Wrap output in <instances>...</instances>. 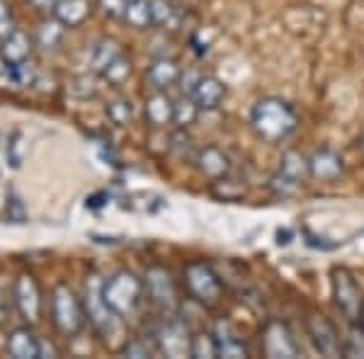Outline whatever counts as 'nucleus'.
Segmentation results:
<instances>
[{"instance_id":"nucleus-1","label":"nucleus","mask_w":364,"mask_h":359,"mask_svg":"<svg viewBox=\"0 0 364 359\" xmlns=\"http://www.w3.org/2000/svg\"><path fill=\"white\" fill-rule=\"evenodd\" d=\"M250 127L262 141L279 144L296 132L299 114L287 100L282 97H262L250 109Z\"/></svg>"},{"instance_id":"nucleus-2","label":"nucleus","mask_w":364,"mask_h":359,"mask_svg":"<svg viewBox=\"0 0 364 359\" xmlns=\"http://www.w3.org/2000/svg\"><path fill=\"white\" fill-rule=\"evenodd\" d=\"M146 296V284L129 269L114 272L102 284V299L117 316H132Z\"/></svg>"},{"instance_id":"nucleus-3","label":"nucleus","mask_w":364,"mask_h":359,"mask_svg":"<svg viewBox=\"0 0 364 359\" xmlns=\"http://www.w3.org/2000/svg\"><path fill=\"white\" fill-rule=\"evenodd\" d=\"M51 321H54L56 331L68 338H75L85 328V304L66 284H58L51 291Z\"/></svg>"},{"instance_id":"nucleus-4","label":"nucleus","mask_w":364,"mask_h":359,"mask_svg":"<svg viewBox=\"0 0 364 359\" xmlns=\"http://www.w3.org/2000/svg\"><path fill=\"white\" fill-rule=\"evenodd\" d=\"M333 301L338 311L348 318V323H360L362 309H364V294L357 284V277L345 267L333 269Z\"/></svg>"},{"instance_id":"nucleus-5","label":"nucleus","mask_w":364,"mask_h":359,"mask_svg":"<svg viewBox=\"0 0 364 359\" xmlns=\"http://www.w3.org/2000/svg\"><path fill=\"white\" fill-rule=\"evenodd\" d=\"M185 286L190 291V296L195 299L199 304H207V306H214L219 304L221 299V279L219 274L214 272L209 262L204 260H197V262H190L185 267Z\"/></svg>"},{"instance_id":"nucleus-6","label":"nucleus","mask_w":364,"mask_h":359,"mask_svg":"<svg viewBox=\"0 0 364 359\" xmlns=\"http://www.w3.org/2000/svg\"><path fill=\"white\" fill-rule=\"evenodd\" d=\"M85 316L87 321L92 323V328L97 331V335H102V338H107V335L114 333V318L117 314L112 309H109L107 304H105L102 299V284L97 282V277H92L90 284H85Z\"/></svg>"},{"instance_id":"nucleus-7","label":"nucleus","mask_w":364,"mask_h":359,"mask_svg":"<svg viewBox=\"0 0 364 359\" xmlns=\"http://www.w3.org/2000/svg\"><path fill=\"white\" fill-rule=\"evenodd\" d=\"M158 352L166 357H192V333L180 318H170L156 333Z\"/></svg>"},{"instance_id":"nucleus-8","label":"nucleus","mask_w":364,"mask_h":359,"mask_svg":"<svg viewBox=\"0 0 364 359\" xmlns=\"http://www.w3.org/2000/svg\"><path fill=\"white\" fill-rule=\"evenodd\" d=\"M13 304L27 323H37L42 316V291L32 274H20L13 282Z\"/></svg>"},{"instance_id":"nucleus-9","label":"nucleus","mask_w":364,"mask_h":359,"mask_svg":"<svg viewBox=\"0 0 364 359\" xmlns=\"http://www.w3.org/2000/svg\"><path fill=\"white\" fill-rule=\"evenodd\" d=\"M345 173V161L338 151L328 149H316L309 158V178L318 180V182H336L338 178H343Z\"/></svg>"},{"instance_id":"nucleus-10","label":"nucleus","mask_w":364,"mask_h":359,"mask_svg":"<svg viewBox=\"0 0 364 359\" xmlns=\"http://www.w3.org/2000/svg\"><path fill=\"white\" fill-rule=\"evenodd\" d=\"M306 328H309V335H311V340H314L316 350H318L323 357H340V355H343L340 335L336 331V326H333L326 316L314 314L309 318Z\"/></svg>"},{"instance_id":"nucleus-11","label":"nucleus","mask_w":364,"mask_h":359,"mask_svg":"<svg viewBox=\"0 0 364 359\" xmlns=\"http://www.w3.org/2000/svg\"><path fill=\"white\" fill-rule=\"evenodd\" d=\"M262 352L272 359L279 357H299V345L291 338L289 328L279 321L267 323L265 333H262Z\"/></svg>"},{"instance_id":"nucleus-12","label":"nucleus","mask_w":364,"mask_h":359,"mask_svg":"<svg viewBox=\"0 0 364 359\" xmlns=\"http://www.w3.org/2000/svg\"><path fill=\"white\" fill-rule=\"evenodd\" d=\"M195 166L199 170V175L211 182L231 175V158L219 146H204V149H199L195 156Z\"/></svg>"},{"instance_id":"nucleus-13","label":"nucleus","mask_w":364,"mask_h":359,"mask_svg":"<svg viewBox=\"0 0 364 359\" xmlns=\"http://www.w3.org/2000/svg\"><path fill=\"white\" fill-rule=\"evenodd\" d=\"M144 284H146V296L158 306H170L175 301V282L170 277L168 269L163 267H151L144 274Z\"/></svg>"},{"instance_id":"nucleus-14","label":"nucleus","mask_w":364,"mask_h":359,"mask_svg":"<svg viewBox=\"0 0 364 359\" xmlns=\"http://www.w3.org/2000/svg\"><path fill=\"white\" fill-rule=\"evenodd\" d=\"M192 97L197 100V105L202 112H214L221 107V102H224L226 85L221 83L216 75H199L195 90H192Z\"/></svg>"},{"instance_id":"nucleus-15","label":"nucleus","mask_w":364,"mask_h":359,"mask_svg":"<svg viewBox=\"0 0 364 359\" xmlns=\"http://www.w3.org/2000/svg\"><path fill=\"white\" fill-rule=\"evenodd\" d=\"M146 80H149V85L154 87V90L166 92L168 87L178 85L182 80V68L175 58H166V56L156 58L149 66V70H146Z\"/></svg>"},{"instance_id":"nucleus-16","label":"nucleus","mask_w":364,"mask_h":359,"mask_svg":"<svg viewBox=\"0 0 364 359\" xmlns=\"http://www.w3.org/2000/svg\"><path fill=\"white\" fill-rule=\"evenodd\" d=\"M8 355L15 359H39L42 357V340L29 328H15L8 338Z\"/></svg>"},{"instance_id":"nucleus-17","label":"nucleus","mask_w":364,"mask_h":359,"mask_svg":"<svg viewBox=\"0 0 364 359\" xmlns=\"http://www.w3.org/2000/svg\"><path fill=\"white\" fill-rule=\"evenodd\" d=\"M92 13V0H58V5L54 8V15L63 27L73 29L80 27Z\"/></svg>"},{"instance_id":"nucleus-18","label":"nucleus","mask_w":364,"mask_h":359,"mask_svg":"<svg viewBox=\"0 0 364 359\" xmlns=\"http://www.w3.org/2000/svg\"><path fill=\"white\" fill-rule=\"evenodd\" d=\"M173 109H175V100H170L163 90H156L154 95L146 100V109H144L146 122L156 129L173 124Z\"/></svg>"},{"instance_id":"nucleus-19","label":"nucleus","mask_w":364,"mask_h":359,"mask_svg":"<svg viewBox=\"0 0 364 359\" xmlns=\"http://www.w3.org/2000/svg\"><path fill=\"white\" fill-rule=\"evenodd\" d=\"M29 54H32V39L20 29H15L8 39L0 42V56L5 61V68L13 66V63H25Z\"/></svg>"},{"instance_id":"nucleus-20","label":"nucleus","mask_w":364,"mask_h":359,"mask_svg":"<svg viewBox=\"0 0 364 359\" xmlns=\"http://www.w3.org/2000/svg\"><path fill=\"white\" fill-rule=\"evenodd\" d=\"M122 56V46L114 42V39L105 37L100 39V42L95 44V49H92V58H90V66L95 73L102 75L105 70H107L112 63L117 61V58Z\"/></svg>"},{"instance_id":"nucleus-21","label":"nucleus","mask_w":364,"mask_h":359,"mask_svg":"<svg viewBox=\"0 0 364 359\" xmlns=\"http://www.w3.org/2000/svg\"><path fill=\"white\" fill-rule=\"evenodd\" d=\"M129 27L134 29H151L154 27V10H151V0H127L124 17Z\"/></svg>"},{"instance_id":"nucleus-22","label":"nucleus","mask_w":364,"mask_h":359,"mask_svg":"<svg viewBox=\"0 0 364 359\" xmlns=\"http://www.w3.org/2000/svg\"><path fill=\"white\" fill-rule=\"evenodd\" d=\"M245 194H248V187L240 180H233L231 175L211 182V197H216L219 202H240Z\"/></svg>"},{"instance_id":"nucleus-23","label":"nucleus","mask_w":364,"mask_h":359,"mask_svg":"<svg viewBox=\"0 0 364 359\" xmlns=\"http://www.w3.org/2000/svg\"><path fill=\"white\" fill-rule=\"evenodd\" d=\"M277 173L287 175V178L304 182L309 178V158H304L299 151H287L279 161V170Z\"/></svg>"},{"instance_id":"nucleus-24","label":"nucleus","mask_w":364,"mask_h":359,"mask_svg":"<svg viewBox=\"0 0 364 359\" xmlns=\"http://www.w3.org/2000/svg\"><path fill=\"white\" fill-rule=\"evenodd\" d=\"M214 338H216V347H219V357H228V359L248 357V350H245V345L240 343L238 338H233V335L228 333V328L224 326V323H219Z\"/></svg>"},{"instance_id":"nucleus-25","label":"nucleus","mask_w":364,"mask_h":359,"mask_svg":"<svg viewBox=\"0 0 364 359\" xmlns=\"http://www.w3.org/2000/svg\"><path fill=\"white\" fill-rule=\"evenodd\" d=\"M199 105H197V100L192 97V95H182L180 100H175V109H173V124L178 127V129H187V127H192L197 122V117H199Z\"/></svg>"},{"instance_id":"nucleus-26","label":"nucleus","mask_w":364,"mask_h":359,"mask_svg":"<svg viewBox=\"0 0 364 359\" xmlns=\"http://www.w3.org/2000/svg\"><path fill=\"white\" fill-rule=\"evenodd\" d=\"M63 32H66V27H63L61 22L56 20V17H51L49 22H42V25H39V29H37V44L42 46L44 51H56L58 46H61Z\"/></svg>"},{"instance_id":"nucleus-27","label":"nucleus","mask_w":364,"mask_h":359,"mask_svg":"<svg viewBox=\"0 0 364 359\" xmlns=\"http://www.w3.org/2000/svg\"><path fill=\"white\" fill-rule=\"evenodd\" d=\"M151 10H154V27L175 29L178 25V10L170 0H151Z\"/></svg>"},{"instance_id":"nucleus-28","label":"nucleus","mask_w":364,"mask_h":359,"mask_svg":"<svg viewBox=\"0 0 364 359\" xmlns=\"http://www.w3.org/2000/svg\"><path fill=\"white\" fill-rule=\"evenodd\" d=\"M192 357L195 359H214L219 357L216 338L211 333H197L192 335Z\"/></svg>"},{"instance_id":"nucleus-29","label":"nucleus","mask_w":364,"mask_h":359,"mask_svg":"<svg viewBox=\"0 0 364 359\" xmlns=\"http://www.w3.org/2000/svg\"><path fill=\"white\" fill-rule=\"evenodd\" d=\"M107 117H109V122L117 127H127L129 122H132V117H134V107H132V102H129L127 97H117L112 100V102L107 105Z\"/></svg>"},{"instance_id":"nucleus-30","label":"nucleus","mask_w":364,"mask_h":359,"mask_svg":"<svg viewBox=\"0 0 364 359\" xmlns=\"http://www.w3.org/2000/svg\"><path fill=\"white\" fill-rule=\"evenodd\" d=\"M343 355L352 359L364 357V331L360 323H352L348 338H345V343H343Z\"/></svg>"},{"instance_id":"nucleus-31","label":"nucleus","mask_w":364,"mask_h":359,"mask_svg":"<svg viewBox=\"0 0 364 359\" xmlns=\"http://www.w3.org/2000/svg\"><path fill=\"white\" fill-rule=\"evenodd\" d=\"M301 185L304 182H296V180L287 178V175H282V173H274L272 180H269V190L274 192V197H282V199L294 197V194L301 190Z\"/></svg>"},{"instance_id":"nucleus-32","label":"nucleus","mask_w":364,"mask_h":359,"mask_svg":"<svg viewBox=\"0 0 364 359\" xmlns=\"http://www.w3.org/2000/svg\"><path fill=\"white\" fill-rule=\"evenodd\" d=\"M105 78L109 80V83L112 85H119V83H124V80L129 78V75H132V61H129V58L122 54L119 58H117V61L112 63V66H109L107 70H105Z\"/></svg>"},{"instance_id":"nucleus-33","label":"nucleus","mask_w":364,"mask_h":359,"mask_svg":"<svg viewBox=\"0 0 364 359\" xmlns=\"http://www.w3.org/2000/svg\"><path fill=\"white\" fill-rule=\"evenodd\" d=\"M158 352V345H156V340L154 343H146V340H132V343H127L124 347V355L127 357H154Z\"/></svg>"},{"instance_id":"nucleus-34","label":"nucleus","mask_w":364,"mask_h":359,"mask_svg":"<svg viewBox=\"0 0 364 359\" xmlns=\"http://www.w3.org/2000/svg\"><path fill=\"white\" fill-rule=\"evenodd\" d=\"M15 29L17 27H15L13 10H10V5L5 3V0H0V42H3V39H8Z\"/></svg>"},{"instance_id":"nucleus-35","label":"nucleus","mask_w":364,"mask_h":359,"mask_svg":"<svg viewBox=\"0 0 364 359\" xmlns=\"http://www.w3.org/2000/svg\"><path fill=\"white\" fill-rule=\"evenodd\" d=\"M8 75H10L13 83L27 85L29 80H32V68L27 66V61L25 63H13V66H8Z\"/></svg>"},{"instance_id":"nucleus-36","label":"nucleus","mask_w":364,"mask_h":359,"mask_svg":"<svg viewBox=\"0 0 364 359\" xmlns=\"http://www.w3.org/2000/svg\"><path fill=\"white\" fill-rule=\"evenodd\" d=\"M97 8L105 17H124L127 0H100Z\"/></svg>"},{"instance_id":"nucleus-37","label":"nucleus","mask_w":364,"mask_h":359,"mask_svg":"<svg viewBox=\"0 0 364 359\" xmlns=\"http://www.w3.org/2000/svg\"><path fill=\"white\" fill-rule=\"evenodd\" d=\"M8 219L13 223H25L27 214H25V207L17 197H8Z\"/></svg>"},{"instance_id":"nucleus-38","label":"nucleus","mask_w":364,"mask_h":359,"mask_svg":"<svg viewBox=\"0 0 364 359\" xmlns=\"http://www.w3.org/2000/svg\"><path fill=\"white\" fill-rule=\"evenodd\" d=\"M27 3L32 5L34 10H39V13H54L58 0H27Z\"/></svg>"},{"instance_id":"nucleus-39","label":"nucleus","mask_w":364,"mask_h":359,"mask_svg":"<svg viewBox=\"0 0 364 359\" xmlns=\"http://www.w3.org/2000/svg\"><path fill=\"white\" fill-rule=\"evenodd\" d=\"M306 243L311 245V248H323V250H333V248H336V245L338 243H323V240H326V238H318V235H314V233H311V231H306Z\"/></svg>"},{"instance_id":"nucleus-40","label":"nucleus","mask_w":364,"mask_h":359,"mask_svg":"<svg viewBox=\"0 0 364 359\" xmlns=\"http://www.w3.org/2000/svg\"><path fill=\"white\" fill-rule=\"evenodd\" d=\"M102 199H107V192H100V194H92V197L90 199H87V202H85V207L87 209H100V207H102Z\"/></svg>"},{"instance_id":"nucleus-41","label":"nucleus","mask_w":364,"mask_h":359,"mask_svg":"<svg viewBox=\"0 0 364 359\" xmlns=\"http://www.w3.org/2000/svg\"><path fill=\"white\" fill-rule=\"evenodd\" d=\"M277 243L279 245H289L291 243V231H287V228H284V231H277Z\"/></svg>"},{"instance_id":"nucleus-42","label":"nucleus","mask_w":364,"mask_h":359,"mask_svg":"<svg viewBox=\"0 0 364 359\" xmlns=\"http://www.w3.org/2000/svg\"><path fill=\"white\" fill-rule=\"evenodd\" d=\"M360 326H362V331H364V309H362V316H360Z\"/></svg>"},{"instance_id":"nucleus-43","label":"nucleus","mask_w":364,"mask_h":359,"mask_svg":"<svg viewBox=\"0 0 364 359\" xmlns=\"http://www.w3.org/2000/svg\"><path fill=\"white\" fill-rule=\"evenodd\" d=\"M357 144H360V149H364V136H362L360 141H357Z\"/></svg>"},{"instance_id":"nucleus-44","label":"nucleus","mask_w":364,"mask_h":359,"mask_svg":"<svg viewBox=\"0 0 364 359\" xmlns=\"http://www.w3.org/2000/svg\"><path fill=\"white\" fill-rule=\"evenodd\" d=\"M3 66H5V61H3V56H0V70H3Z\"/></svg>"}]
</instances>
